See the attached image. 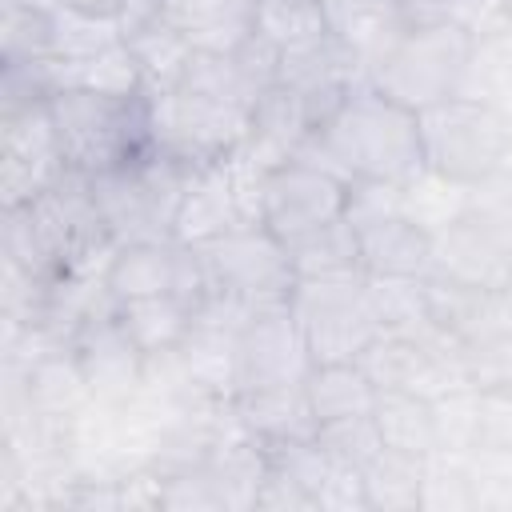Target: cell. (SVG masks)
<instances>
[{"label": "cell", "mask_w": 512, "mask_h": 512, "mask_svg": "<svg viewBox=\"0 0 512 512\" xmlns=\"http://www.w3.org/2000/svg\"><path fill=\"white\" fill-rule=\"evenodd\" d=\"M304 156L328 164L348 184L408 188L424 176L420 112L396 104L364 80L320 124Z\"/></svg>", "instance_id": "6da1fadb"}, {"label": "cell", "mask_w": 512, "mask_h": 512, "mask_svg": "<svg viewBox=\"0 0 512 512\" xmlns=\"http://www.w3.org/2000/svg\"><path fill=\"white\" fill-rule=\"evenodd\" d=\"M48 120L68 172L100 176L148 160L160 148L156 96L148 88L112 92L60 84L48 100Z\"/></svg>", "instance_id": "7a4b0ae2"}, {"label": "cell", "mask_w": 512, "mask_h": 512, "mask_svg": "<svg viewBox=\"0 0 512 512\" xmlns=\"http://www.w3.org/2000/svg\"><path fill=\"white\" fill-rule=\"evenodd\" d=\"M472 56L476 32L460 16L416 20L372 60L368 84L412 112H428L468 88Z\"/></svg>", "instance_id": "3957f363"}, {"label": "cell", "mask_w": 512, "mask_h": 512, "mask_svg": "<svg viewBox=\"0 0 512 512\" xmlns=\"http://www.w3.org/2000/svg\"><path fill=\"white\" fill-rule=\"evenodd\" d=\"M424 172L456 192H472L512 168V120L488 100L460 92L428 112H420Z\"/></svg>", "instance_id": "277c9868"}, {"label": "cell", "mask_w": 512, "mask_h": 512, "mask_svg": "<svg viewBox=\"0 0 512 512\" xmlns=\"http://www.w3.org/2000/svg\"><path fill=\"white\" fill-rule=\"evenodd\" d=\"M288 308L300 324L312 364L360 360L364 348L384 332L368 300L364 272L352 276H296L288 288Z\"/></svg>", "instance_id": "5b68a950"}, {"label": "cell", "mask_w": 512, "mask_h": 512, "mask_svg": "<svg viewBox=\"0 0 512 512\" xmlns=\"http://www.w3.org/2000/svg\"><path fill=\"white\" fill-rule=\"evenodd\" d=\"M348 204H352V184L312 156L280 160L264 168L256 180V220L284 248L344 220Z\"/></svg>", "instance_id": "8992f818"}, {"label": "cell", "mask_w": 512, "mask_h": 512, "mask_svg": "<svg viewBox=\"0 0 512 512\" xmlns=\"http://www.w3.org/2000/svg\"><path fill=\"white\" fill-rule=\"evenodd\" d=\"M396 188L352 184L348 216L356 224V252L364 276L384 280H428L436 272V228L404 208V192L384 204Z\"/></svg>", "instance_id": "52a82bcc"}, {"label": "cell", "mask_w": 512, "mask_h": 512, "mask_svg": "<svg viewBox=\"0 0 512 512\" xmlns=\"http://www.w3.org/2000/svg\"><path fill=\"white\" fill-rule=\"evenodd\" d=\"M192 248L200 256L208 296L240 300L248 308L288 300V288L296 280L292 256L260 220H240Z\"/></svg>", "instance_id": "ba28073f"}, {"label": "cell", "mask_w": 512, "mask_h": 512, "mask_svg": "<svg viewBox=\"0 0 512 512\" xmlns=\"http://www.w3.org/2000/svg\"><path fill=\"white\" fill-rule=\"evenodd\" d=\"M100 280L116 304L140 300V296H184V300L200 304L208 296L196 248L176 236L116 244Z\"/></svg>", "instance_id": "9c48e42d"}, {"label": "cell", "mask_w": 512, "mask_h": 512, "mask_svg": "<svg viewBox=\"0 0 512 512\" xmlns=\"http://www.w3.org/2000/svg\"><path fill=\"white\" fill-rule=\"evenodd\" d=\"M68 352L92 392V400H132L144 388V372H148V356L140 352V344L128 336V328L116 316V300H104L96 312H88L72 336H68Z\"/></svg>", "instance_id": "30bf717a"}, {"label": "cell", "mask_w": 512, "mask_h": 512, "mask_svg": "<svg viewBox=\"0 0 512 512\" xmlns=\"http://www.w3.org/2000/svg\"><path fill=\"white\" fill-rule=\"evenodd\" d=\"M312 368L288 300L256 304L236 336V392L268 384H300ZM232 392V396H236Z\"/></svg>", "instance_id": "8fae6325"}, {"label": "cell", "mask_w": 512, "mask_h": 512, "mask_svg": "<svg viewBox=\"0 0 512 512\" xmlns=\"http://www.w3.org/2000/svg\"><path fill=\"white\" fill-rule=\"evenodd\" d=\"M436 276L476 292L512 296V240L464 204L436 228Z\"/></svg>", "instance_id": "7c38bea8"}, {"label": "cell", "mask_w": 512, "mask_h": 512, "mask_svg": "<svg viewBox=\"0 0 512 512\" xmlns=\"http://www.w3.org/2000/svg\"><path fill=\"white\" fill-rule=\"evenodd\" d=\"M64 156L56 148V132L44 108L0 116V184L4 204H24L48 192L64 176Z\"/></svg>", "instance_id": "4fadbf2b"}, {"label": "cell", "mask_w": 512, "mask_h": 512, "mask_svg": "<svg viewBox=\"0 0 512 512\" xmlns=\"http://www.w3.org/2000/svg\"><path fill=\"white\" fill-rule=\"evenodd\" d=\"M240 432L256 440L260 448L292 444V440H312L316 436V416L300 384H268V388H240L228 400Z\"/></svg>", "instance_id": "5bb4252c"}, {"label": "cell", "mask_w": 512, "mask_h": 512, "mask_svg": "<svg viewBox=\"0 0 512 512\" xmlns=\"http://www.w3.org/2000/svg\"><path fill=\"white\" fill-rule=\"evenodd\" d=\"M380 444L416 460H432L440 452V428H436V400L424 392H380L372 408Z\"/></svg>", "instance_id": "9a60e30c"}, {"label": "cell", "mask_w": 512, "mask_h": 512, "mask_svg": "<svg viewBox=\"0 0 512 512\" xmlns=\"http://www.w3.org/2000/svg\"><path fill=\"white\" fill-rule=\"evenodd\" d=\"M304 396L316 416V432L336 420L368 416L376 408V384L356 360H336V364H312L304 376Z\"/></svg>", "instance_id": "2e32d148"}, {"label": "cell", "mask_w": 512, "mask_h": 512, "mask_svg": "<svg viewBox=\"0 0 512 512\" xmlns=\"http://www.w3.org/2000/svg\"><path fill=\"white\" fill-rule=\"evenodd\" d=\"M60 52V8L48 0H4L0 64H44Z\"/></svg>", "instance_id": "e0dca14e"}, {"label": "cell", "mask_w": 512, "mask_h": 512, "mask_svg": "<svg viewBox=\"0 0 512 512\" xmlns=\"http://www.w3.org/2000/svg\"><path fill=\"white\" fill-rule=\"evenodd\" d=\"M248 32L268 40L272 48L296 52L304 44H316L332 32L328 4L324 0H252L248 4Z\"/></svg>", "instance_id": "ac0fdd59"}, {"label": "cell", "mask_w": 512, "mask_h": 512, "mask_svg": "<svg viewBox=\"0 0 512 512\" xmlns=\"http://www.w3.org/2000/svg\"><path fill=\"white\" fill-rule=\"evenodd\" d=\"M196 304L184 296H140V300H120L116 316L128 328V336L140 344L144 356H164L176 352L184 332L192 328Z\"/></svg>", "instance_id": "d6986e66"}, {"label": "cell", "mask_w": 512, "mask_h": 512, "mask_svg": "<svg viewBox=\"0 0 512 512\" xmlns=\"http://www.w3.org/2000/svg\"><path fill=\"white\" fill-rule=\"evenodd\" d=\"M424 476H428V460L380 448L360 480H364V504L380 508V512H408V508H424Z\"/></svg>", "instance_id": "ffe728a7"}, {"label": "cell", "mask_w": 512, "mask_h": 512, "mask_svg": "<svg viewBox=\"0 0 512 512\" xmlns=\"http://www.w3.org/2000/svg\"><path fill=\"white\" fill-rule=\"evenodd\" d=\"M124 44H128V52H132V60H136V68H140V80H144V88H148L152 96H164V92L176 88V80H180L188 56H192V48H196V44L188 40V32L176 28L172 20L152 24V28L136 32V36H124Z\"/></svg>", "instance_id": "44dd1931"}, {"label": "cell", "mask_w": 512, "mask_h": 512, "mask_svg": "<svg viewBox=\"0 0 512 512\" xmlns=\"http://www.w3.org/2000/svg\"><path fill=\"white\" fill-rule=\"evenodd\" d=\"M288 256H292V272L296 276H352V272H360L352 216H344V220L312 232L300 244H292Z\"/></svg>", "instance_id": "7402d4cb"}, {"label": "cell", "mask_w": 512, "mask_h": 512, "mask_svg": "<svg viewBox=\"0 0 512 512\" xmlns=\"http://www.w3.org/2000/svg\"><path fill=\"white\" fill-rule=\"evenodd\" d=\"M316 440L324 444V452H328L336 464L356 468V472H364V464L384 448V444H380V432H376L372 412H368V416H352V420L324 424V428L316 432Z\"/></svg>", "instance_id": "603a6c76"}, {"label": "cell", "mask_w": 512, "mask_h": 512, "mask_svg": "<svg viewBox=\"0 0 512 512\" xmlns=\"http://www.w3.org/2000/svg\"><path fill=\"white\" fill-rule=\"evenodd\" d=\"M464 204L476 208L484 220H492V224L512 240V168H504V172L492 176L488 184L464 192Z\"/></svg>", "instance_id": "cb8c5ba5"}, {"label": "cell", "mask_w": 512, "mask_h": 512, "mask_svg": "<svg viewBox=\"0 0 512 512\" xmlns=\"http://www.w3.org/2000/svg\"><path fill=\"white\" fill-rule=\"evenodd\" d=\"M164 20H168V0H120L116 28H120V36H136Z\"/></svg>", "instance_id": "d4e9b609"}, {"label": "cell", "mask_w": 512, "mask_h": 512, "mask_svg": "<svg viewBox=\"0 0 512 512\" xmlns=\"http://www.w3.org/2000/svg\"><path fill=\"white\" fill-rule=\"evenodd\" d=\"M52 4L68 16L100 20V24H116V16H120V0H52Z\"/></svg>", "instance_id": "484cf974"}, {"label": "cell", "mask_w": 512, "mask_h": 512, "mask_svg": "<svg viewBox=\"0 0 512 512\" xmlns=\"http://www.w3.org/2000/svg\"><path fill=\"white\" fill-rule=\"evenodd\" d=\"M404 20L416 24V20H440V16H456V4L460 0H396Z\"/></svg>", "instance_id": "4316f807"}, {"label": "cell", "mask_w": 512, "mask_h": 512, "mask_svg": "<svg viewBox=\"0 0 512 512\" xmlns=\"http://www.w3.org/2000/svg\"><path fill=\"white\" fill-rule=\"evenodd\" d=\"M496 8H500L504 24H508V32H512V0H496Z\"/></svg>", "instance_id": "83f0119b"}, {"label": "cell", "mask_w": 512, "mask_h": 512, "mask_svg": "<svg viewBox=\"0 0 512 512\" xmlns=\"http://www.w3.org/2000/svg\"><path fill=\"white\" fill-rule=\"evenodd\" d=\"M244 4H252V0H244Z\"/></svg>", "instance_id": "f1b7e54d"}]
</instances>
